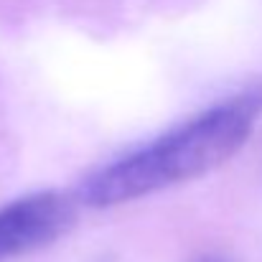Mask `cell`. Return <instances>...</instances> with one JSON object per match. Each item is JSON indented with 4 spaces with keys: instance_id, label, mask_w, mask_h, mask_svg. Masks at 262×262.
<instances>
[{
    "instance_id": "obj_1",
    "label": "cell",
    "mask_w": 262,
    "mask_h": 262,
    "mask_svg": "<svg viewBox=\"0 0 262 262\" xmlns=\"http://www.w3.org/2000/svg\"><path fill=\"white\" fill-rule=\"evenodd\" d=\"M260 117L262 82H252L94 168L77 186V201L110 209L196 181L234 158L255 133Z\"/></svg>"
},
{
    "instance_id": "obj_2",
    "label": "cell",
    "mask_w": 262,
    "mask_h": 262,
    "mask_svg": "<svg viewBox=\"0 0 262 262\" xmlns=\"http://www.w3.org/2000/svg\"><path fill=\"white\" fill-rule=\"evenodd\" d=\"M77 219V206L59 191H36L0 206V262L46 250Z\"/></svg>"
},
{
    "instance_id": "obj_3",
    "label": "cell",
    "mask_w": 262,
    "mask_h": 262,
    "mask_svg": "<svg viewBox=\"0 0 262 262\" xmlns=\"http://www.w3.org/2000/svg\"><path fill=\"white\" fill-rule=\"evenodd\" d=\"M199 262H232V260H227V257H222V255H209V257H201Z\"/></svg>"
},
{
    "instance_id": "obj_4",
    "label": "cell",
    "mask_w": 262,
    "mask_h": 262,
    "mask_svg": "<svg viewBox=\"0 0 262 262\" xmlns=\"http://www.w3.org/2000/svg\"><path fill=\"white\" fill-rule=\"evenodd\" d=\"M97 262H112V260H97Z\"/></svg>"
}]
</instances>
